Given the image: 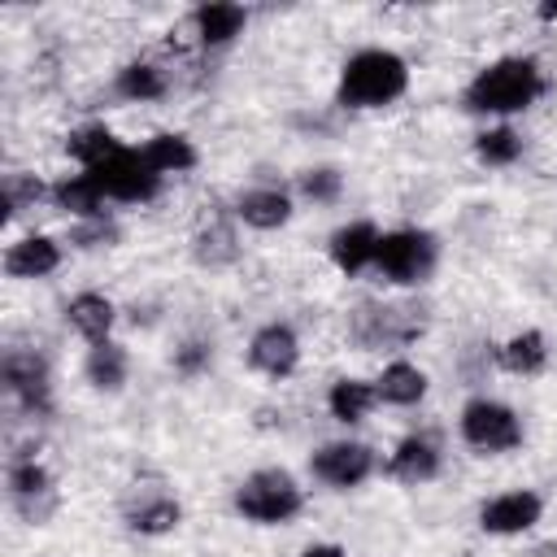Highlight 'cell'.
<instances>
[{
	"label": "cell",
	"mask_w": 557,
	"mask_h": 557,
	"mask_svg": "<svg viewBox=\"0 0 557 557\" xmlns=\"http://www.w3.org/2000/svg\"><path fill=\"white\" fill-rule=\"evenodd\" d=\"M544 87L548 83H544V70L535 57H496L466 83L461 104L483 117H509V113L531 109L544 96Z\"/></svg>",
	"instance_id": "obj_1"
},
{
	"label": "cell",
	"mask_w": 557,
	"mask_h": 557,
	"mask_svg": "<svg viewBox=\"0 0 557 557\" xmlns=\"http://www.w3.org/2000/svg\"><path fill=\"white\" fill-rule=\"evenodd\" d=\"M409 91V61L392 48H361L339 65L335 100L344 109H387Z\"/></svg>",
	"instance_id": "obj_2"
},
{
	"label": "cell",
	"mask_w": 557,
	"mask_h": 557,
	"mask_svg": "<svg viewBox=\"0 0 557 557\" xmlns=\"http://www.w3.org/2000/svg\"><path fill=\"white\" fill-rule=\"evenodd\" d=\"M305 509V487L283 466H261L235 487V513L257 527H283Z\"/></svg>",
	"instance_id": "obj_3"
},
{
	"label": "cell",
	"mask_w": 557,
	"mask_h": 557,
	"mask_svg": "<svg viewBox=\"0 0 557 557\" xmlns=\"http://www.w3.org/2000/svg\"><path fill=\"white\" fill-rule=\"evenodd\" d=\"M440 265V239L422 226H396L383 231L379 252H374V270L379 278L396 283V287H422Z\"/></svg>",
	"instance_id": "obj_4"
},
{
	"label": "cell",
	"mask_w": 557,
	"mask_h": 557,
	"mask_svg": "<svg viewBox=\"0 0 557 557\" xmlns=\"http://www.w3.org/2000/svg\"><path fill=\"white\" fill-rule=\"evenodd\" d=\"M457 431L461 440L474 448V453H487V457H500V453H513L522 444V418L518 409H509L505 400H492V396H474L461 405V418H457Z\"/></svg>",
	"instance_id": "obj_5"
},
{
	"label": "cell",
	"mask_w": 557,
	"mask_h": 557,
	"mask_svg": "<svg viewBox=\"0 0 557 557\" xmlns=\"http://www.w3.org/2000/svg\"><path fill=\"white\" fill-rule=\"evenodd\" d=\"M96 178V187L104 191V200H117V205H148L157 200L161 191V174L144 161L139 148H117L109 161H100L96 170H87Z\"/></svg>",
	"instance_id": "obj_6"
},
{
	"label": "cell",
	"mask_w": 557,
	"mask_h": 557,
	"mask_svg": "<svg viewBox=\"0 0 557 557\" xmlns=\"http://www.w3.org/2000/svg\"><path fill=\"white\" fill-rule=\"evenodd\" d=\"M379 470V453L361 440H331L309 457V474L331 492H352Z\"/></svg>",
	"instance_id": "obj_7"
},
{
	"label": "cell",
	"mask_w": 557,
	"mask_h": 557,
	"mask_svg": "<svg viewBox=\"0 0 557 557\" xmlns=\"http://www.w3.org/2000/svg\"><path fill=\"white\" fill-rule=\"evenodd\" d=\"M422 335V318H413V309H396V305H361L352 313V339L361 348H387V344H409Z\"/></svg>",
	"instance_id": "obj_8"
},
{
	"label": "cell",
	"mask_w": 557,
	"mask_h": 557,
	"mask_svg": "<svg viewBox=\"0 0 557 557\" xmlns=\"http://www.w3.org/2000/svg\"><path fill=\"white\" fill-rule=\"evenodd\" d=\"M4 392L30 409V413H48L52 409V379H48V361L39 352H4Z\"/></svg>",
	"instance_id": "obj_9"
},
{
	"label": "cell",
	"mask_w": 557,
	"mask_h": 557,
	"mask_svg": "<svg viewBox=\"0 0 557 557\" xmlns=\"http://www.w3.org/2000/svg\"><path fill=\"white\" fill-rule=\"evenodd\" d=\"M540 518H544V496L531 487H513V492H500L479 505V527L487 535H522Z\"/></svg>",
	"instance_id": "obj_10"
},
{
	"label": "cell",
	"mask_w": 557,
	"mask_h": 557,
	"mask_svg": "<svg viewBox=\"0 0 557 557\" xmlns=\"http://www.w3.org/2000/svg\"><path fill=\"white\" fill-rule=\"evenodd\" d=\"M248 366L265 379H287L300 366V335L287 322H265L248 339Z\"/></svg>",
	"instance_id": "obj_11"
},
{
	"label": "cell",
	"mask_w": 557,
	"mask_h": 557,
	"mask_svg": "<svg viewBox=\"0 0 557 557\" xmlns=\"http://www.w3.org/2000/svg\"><path fill=\"white\" fill-rule=\"evenodd\" d=\"M9 496H13V509H17L26 522H35V527L57 509L52 474H48L35 457H17V461H9Z\"/></svg>",
	"instance_id": "obj_12"
},
{
	"label": "cell",
	"mask_w": 557,
	"mask_h": 557,
	"mask_svg": "<svg viewBox=\"0 0 557 557\" xmlns=\"http://www.w3.org/2000/svg\"><path fill=\"white\" fill-rule=\"evenodd\" d=\"M379 239H383V231H379L370 218H357V222H344V226H335V231H331L326 252H331L335 270L352 278V274H361V270H374Z\"/></svg>",
	"instance_id": "obj_13"
},
{
	"label": "cell",
	"mask_w": 557,
	"mask_h": 557,
	"mask_svg": "<svg viewBox=\"0 0 557 557\" xmlns=\"http://www.w3.org/2000/svg\"><path fill=\"white\" fill-rule=\"evenodd\" d=\"M440 466H444V448H440V440H435L431 431L405 435V440L392 448V457H387V474H392L396 483H409V487L431 483V479L440 474Z\"/></svg>",
	"instance_id": "obj_14"
},
{
	"label": "cell",
	"mask_w": 557,
	"mask_h": 557,
	"mask_svg": "<svg viewBox=\"0 0 557 557\" xmlns=\"http://www.w3.org/2000/svg\"><path fill=\"white\" fill-rule=\"evenodd\" d=\"M292 196L283 187H248L235 196V218L252 231H278L292 222Z\"/></svg>",
	"instance_id": "obj_15"
},
{
	"label": "cell",
	"mask_w": 557,
	"mask_h": 557,
	"mask_svg": "<svg viewBox=\"0 0 557 557\" xmlns=\"http://www.w3.org/2000/svg\"><path fill=\"white\" fill-rule=\"evenodd\" d=\"M191 257L205 270H226L239 261V235L231 218H205L191 235Z\"/></svg>",
	"instance_id": "obj_16"
},
{
	"label": "cell",
	"mask_w": 557,
	"mask_h": 557,
	"mask_svg": "<svg viewBox=\"0 0 557 557\" xmlns=\"http://www.w3.org/2000/svg\"><path fill=\"white\" fill-rule=\"evenodd\" d=\"M61 265V244L52 235H22L4 248V274L9 278H44Z\"/></svg>",
	"instance_id": "obj_17"
},
{
	"label": "cell",
	"mask_w": 557,
	"mask_h": 557,
	"mask_svg": "<svg viewBox=\"0 0 557 557\" xmlns=\"http://www.w3.org/2000/svg\"><path fill=\"white\" fill-rule=\"evenodd\" d=\"M65 322L74 335H83L87 344H104L113 339V322H117V309L109 296L100 292H78L70 305H65Z\"/></svg>",
	"instance_id": "obj_18"
},
{
	"label": "cell",
	"mask_w": 557,
	"mask_h": 557,
	"mask_svg": "<svg viewBox=\"0 0 557 557\" xmlns=\"http://www.w3.org/2000/svg\"><path fill=\"white\" fill-rule=\"evenodd\" d=\"M61 213H70L74 222H83V218H100V213H109L104 209V191L96 187V178L87 174V170H78V174H65V178H57L52 183V196H48Z\"/></svg>",
	"instance_id": "obj_19"
},
{
	"label": "cell",
	"mask_w": 557,
	"mask_h": 557,
	"mask_svg": "<svg viewBox=\"0 0 557 557\" xmlns=\"http://www.w3.org/2000/svg\"><path fill=\"white\" fill-rule=\"evenodd\" d=\"M248 26V13L239 4H200L191 9V30L205 48H226L231 39H239Z\"/></svg>",
	"instance_id": "obj_20"
},
{
	"label": "cell",
	"mask_w": 557,
	"mask_h": 557,
	"mask_svg": "<svg viewBox=\"0 0 557 557\" xmlns=\"http://www.w3.org/2000/svg\"><path fill=\"white\" fill-rule=\"evenodd\" d=\"M144 161L165 178V174H187L196 161H200V152H196V144L183 135V131H157L152 139H144Z\"/></svg>",
	"instance_id": "obj_21"
},
{
	"label": "cell",
	"mask_w": 557,
	"mask_h": 557,
	"mask_svg": "<svg viewBox=\"0 0 557 557\" xmlns=\"http://www.w3.org/2000/svg\"><path fill=\"white\" fill-rule=\"evenodd\" d=\"M496 366L505 374H518V379L540 374L548 366V339H544V331H518V335H509L496 348Z\"/></svg>",
	"instance_id": "obj_22"
},
{
	"label": "cell",
	"mask_w": 557,
	"mask_h": 557,
	"mask_svg": "<svg viewBox=\"0 0 557 557\" xmlns=\"http://www.w3.org/2000/svg\"><path fill=\"white\" fill-rule=\"evenodd\" d=\"M178 522H183V505L165 492H148L144 500L126 505V527L135 535H170Z\"/></svg>",
	"instance_id": "obj_23"
},
{
	"label": "cell",
	"mask_w": 557,
	"mask_h": 557,
	"mask_svg": "<svg viewBox=\"0 0 557 557\" xmlns=\"http://www.w3.org/2000/svg\"><path fill=\"white\" fill-rule=\"evenodd\" d=\"M83 374L96 392H122L126 374H131V357L117 339H104V344H91L87 348V361H83Z\"/></svg>",
	"instance_id": "obj_24"
},
{
	"label": "cell",
	"mask_w": 557,
	"mask_h": 557,
	"mask_svg": "<svg viewBox=\"0 0 557 557\" xmlns=\"http://www.w3.org/2000/svg\"><path fill=\"white\" fill-rule=\"evenodd\" d=\"M426 374L413 366V361H392V366H383V374L374 379V392H379V400L383 405H396V409H409V405H418L422 396H426Z\"/></svg>",
	"instance_id": "obj_25"
},
{
	"label": "cell",
	"mask_w": 557,
	"mask_h": 557,
	"mask_svg": "<svg viewBox=\"0 0 557 557\" xmlns=\"http://www.w3.org/2000/svg\"><path fill=\"white\" fill-rule=\"evenodd\" d=\"M374 405H379V392H374V383H366V379H335L331 392H326V409H331V418L344 422V426L366 422V413H370Z\"/></svg>",
	"instance_id": "obj_26"
},
{
	"label": "cell",
	"mask_w": 557,
	"mask_h": 557,
	"mask_svg": "<svg viewBox=\"0 0 557 557\" xmlns=\"http://www.w3.org/2000/svg\"><path fill=\"white\" fill-rule=\"evenodd\" d=\"M122 148V139L104 126V122H83L65 135V152L78 161V170H96L100 161H109Z\"/></svg>",
	"instance_id": "obj_27"
},
{
	"label": "cell",
	"mask_w": 557,
	"mask_h": 557,
	"mask_svg": "<svg viewBox=\"0 0 557 557\" xmlns=\"http://www.w3.org/2000/svg\"><path fill=\"white\" fill-rule=\"evenodd\" d=\"M165 87H170V83H165V70L152 65V61H126V65L117 70V78H113V91H117L122 100H131V104L161 100Z\"/></svg>",
	"instance_id": "obj_28"
},
{
	"label": "cell",
	"mask_w": 557,
	"mask_h": 557,
	"mask_svg": "<svg viewBox=\"0 0 557 557\" xmlns=\"http://www.w3.org/2000/svg\"><path fill=\"white\" fill-rule=\"evenodd\" d=\"M522 148H527V139H522L513 126H505V122L474 135V157H479L483 165H496V170L513 165V161L522 157Z\"/></svg>",
	"instance_id": "obj_29"
},
{
	"label": "cell",
	"mask_w": 557,
	"mask_h": 557,
	"mask_svg": "<svg viewBox=\"0 0 557 557\" xmlns=\"http://www.w3.org/2000/svg\"><path fill=\"white\" fill-rule=\"evenodd\" d=\"M44 196H52V187H44L35 174H26V170H13V174H4V183H0V200H4V222L13 218V213H22V209H30V205H39Z\"/></svg>",
	"instance_id": "obj_30"
},
{
	"label": "cell",
	"mask_w": 557,
	"mask_h": 557,
	"mask_svg": "<svg viewBox=\"0 0 557 557\" xmlns=\"http://www.w3.org/2000/svg\"><path fill=\"white\" fill-rule=\"evenodd\" d=\"M296 187H300V196L313 200V205H335V200L344 196V174H339L335 165H309V170H300Z\"/></svg>",
	"instance_id": "obj_31"
},
{
	"label": "cell",
	"mask_w": 557,
	"mask_h": 557,
	"mask_svg": "<svg viewBox=\"0 0 557 557\" xmlns=\"http://www.w3.org/2000/svg\"><path fill=\"white\" fill-rule=\"evenodd\" d=\"M117 239H122V226H117L109 213L83 218V222L70 226V244H74V248H113Z\"/></svg>",
	"instance_id": "obj_32"
},
{
	"label": "cell",
	"mask_w": 557,
	"mask_h": 557,
	"mask_svg": "<svg viewBox=\"0 0 557 557\" xmlns=\"http://www.w3.org/2000/svg\"><path fill=\"white\" fill-rule=\"evenodd\" d=\"M213 366V344L209 339H183L178 348H174V370L183 374V379H196V374H205Z\"/></svg>",
	"instance_id": "obj_33"
},
{
	"label": "cell",
	"mask_w": 557,
	"mask_h": 557,
	"mask_svg": "<svg viewBox=\"0 0 557 557\" xmlns=\"http://www.w3.org/2000/svg\"><path fill=\"white\" fill-rule=\"evenodd\" d=\"M296 557H348L339 544H309V548H300Z\"/></svg>",
	"instance_id": "obj_34"
},
{
	"label": "cell",
	"mask_w": 557,
	"mask_h": 557,
	"mask_svg": "<svg viewBox=\"0 0 557 557\" xmlns=\"http://www.w3.org/2000/svg\"><path fill=\"white\" fill-rule=\"evenodd\" d=\"M535 557H557V540H553V544H544V548H535Z\"/></svg>",
	"instance_id": "obj_35"
}]
</instances>
